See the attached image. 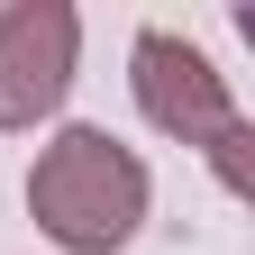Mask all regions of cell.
Returning <instances> with one entry per match:
<instances>
[{
    "label": "cell",
    "instance_id": "obj_1",
    "mask_svg": "<svg viewBox=\"0 0 255 255\" xmlns=\"http://www.w3.org/2000/svg\"><path fill=\"white\" fill-rule=\"evenodd\" d=\"M27 210L64 255H119L146 219V164L110 128H64L27 164Z\"/></svg>",
    "mask_w": 255,
    "mask_h": 255
},
{
    "label": "cell",
    "instance_id": "obj_2",
    "mask_svg": "<svg viewBox=\"0 0 255 255\" xmlns=\"http://www.w3.org/2000/svg\"><path fill=\"white\" fill-rule=\"evenodd\" d=\"M137 110H146V128H164L173 146H201L210 164H219V182L228 191H246L255 173H246V119H237V101H228V73H219V64L191 46V37H173V27H146L137 37Z\"/></svg>",
    "mask_w": 255,
    "mask_h": 255
},
{
    "label": "cell",
    "instance_id": "obj_3",
    "mask_svg": "<svg viewBox=\"0 0 255 255\" xmlns=\"http://www.w3.org/2000/svg\"><path fill=\"white\" fill-rule=\"evenodd\" d=\"M82 55V18L64 0H9L0 9V128H37L64 110Z\"/></svg>",
    "mask_w": 255,
    "mask_h": 255
}]
</instances>
